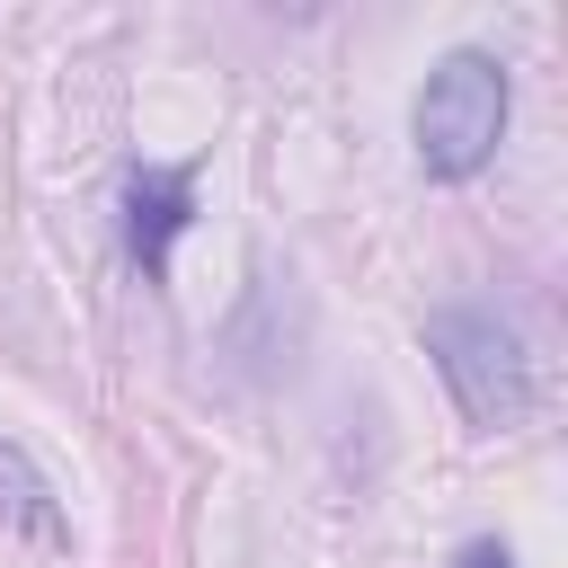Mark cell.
Here are the masks:
<instances>
[{
    "label": "cell",
    "instance_id": "obj_1",
    "mask_svg": "<svg viewBox=\"0 0 568 568\" xmlns=\"http://www.w3.org/2000/svg\"><path fill=\"white\" fill-rule=\"evenodd\" d=\"M426 355L444 364L470 426H524L532 417V337L488 302H444L426 320Z\"/></svg>",
    "mask_w": 568,
    "mask_h": 568
},
{
    "label": "cell",
    "instance_id": "obj_2",
    "mask_svg": "<svg viewBox=\"0 0 568 568\" xmlns=\"http://www.w3.org/2000/svg\"><path fill=\"white\" fill-rule=\"evenodd\" d=\"M506 62L497 53H444L435 71H426V89H417V160H426V178H470V169H488V151L506 142Z\"/></svg>",
    "mask_w": 568,
    "mask_h": 568
},
{
    "label": "cell",
    "instance_id": "obj_3",
    "mask_svg": "<svg viewBox=\"0 0 568 568\" xmlns=\"http://www.w3.org/2000/svg\"><path fill=\"white\" fill-rule=\"evenodd\" d=\"M186 231V169H133L124 178V248L142 275H169V240Z\"/></svg>",
    "mask_w": 568,
    "mask_h": 568
},
{
    "label": "cell",
    "instance_id": "obj_4",
    "mask_svg": "<svg viewBox=\"0 0 568 568\" xmlns=\"http://www.w3.org/2000/svg\"><path fill=\"white\" fill-rule=\"evenodd\" d=\"M0 524H18V532H36V541H71L62 532V506H53V488H44V470L0 435Z\"/></svg>",
    "mask_w": 568,
    "mask_h": 568
},
{
    "label": "cell",
    "instance_id": "obj_5",
    "mask_svg": "<svg viewBox=\"0 0 568 568\" xmlns=\"http://www.w3.org/2000/svg\"><path fill=\"white\" fill-rule=\"evenodd\" d=\"M453 568H515V550L506 541H470V550H453Z\"/></svg>",
    "mask_w": 568,
    "mask_h": 568
}]
</instances>
